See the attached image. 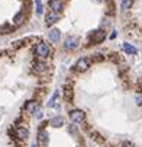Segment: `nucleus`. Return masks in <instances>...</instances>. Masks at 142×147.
I'll use <instances>...</instances> for the list:
<instances>
[{
	"instance_id": "f257e3e1",
	"label": "nucleus",
	"mask_w": 142,
	"mask_h": 147,
	"mask_svg": "<svg viewBox=\"0 0 142 147\" xmlns=\"http://www.w3.org/2000/svg\"><path fill=\"white\" fill-rule=\"evenodd\" d=\"M35 51H36V54H38L39 57H48L49 53H51V48H49V45L45 44V42H39V44L36 45Z\"/></svg>"
},
{
	"instance_id": "f03ea898",
	"label": "nucleus",
	"mask_w": 142,
	"mask_h": 147,
	"mask_svg": "<svg viewBox=\"0 0 142 147\" xmlns=\"http://www.w3.org/2000/svg\"><path fill=\"white\" fill-rule=\"evenodd\" d=\"M84 117H86V114H84L83 111H78V109L70 111V118H71V121L75 122V124L83 122V121H84Z\"/></svg>"
},
{
	"instance_id": "7ed1b4c3",
	"label": "nucleus",
	"mask_w": 142,
	"mask_h": 147,
	"mask_svg": "<svg viewBox=\"0 0 142 147\" xmlns=\"http://www.w3.org/2000/svg\"><path fill=\"white\" fill-rule=\"evenodd\" d=\"M90 67V61L87 60V58H80L77 63H75V70L77 71H86L87 69Z\"/></svg>"
},
{
	"instance_id": "20e7f679",
	"label": "nucleus",
	"mask_w": 142,
	"mask_h": 147,
	"mask_svg": "<svg viewBox=\"0 0 142 147\" xmlns=\"http://www.w3.org/2000/svg\"><path fill=\"white\" fill-rule=\"evenodd\" d=\"M78 38H75V36H68L67 39H65V42H64V47H65V50H75L77 47H78Z\"/></svg>"
},
{
	"instance_id": "39448f33",
	"label": "nucleus",
	"mask_w": 142,
	"mask_h": 147,
	"mask_svg": "<svg viewBox=\"0 0 142 147\" xmlns=\"http://www.w3.org/2000/svg\"><path fill=\"white\" fill-rule=\"evenodd\" d=\"M59 19V15H58V12H49L48 15H47V20H45V24L48 25V26H51V25H54L57 20Z\"/></svg>"
},
{
	"instance_id": "423d86ee",
	"label": "nucleus",
	"mask_w": 142,
	"mask_h": 147,
	"mask_svg": "<svg viewBox=\"0 0 142 147\" xmlns=\"http://www.w3.org/2000/svg\"><path fill=\"white\" fill-rule=\"evenodd\" d=\"M38 143L41 146H47L48 144V133L44 131V130H41L39 134H38Z\"/></svg>"
},
{
	"instance_id": "0eeeda50",
	"label": "nucleus",
	"mask_w": 142,
	"mask_h": 147,
	"mask_svg": "<svg viewBox=\"0 0 142 147\" xmlns=\"http://www.w3.org/2000/svg\"><path fill=\"white\" fill-rule=\"evenodd\" d=\"M49 7L52 9V12H59L63 9V2L61 0H49Z\"/></svg>"
},
{
	"instance_id": "6e6552de",
	"label": "nucleus",
	"mask_w": 142,
	"mask_h": 147,
	"mask_svg": "<svg viewBox=\"0 0 142 147\" xmlns=\"http://www.w3.org/2000/svg\"><path fill=\"white\" fill-rule=\"evenodd\" d=\"M16 136H17V138H20V140H26L28 136H29V131H28L26 128H23V127H19V128L16 130Z\"/></svg>"
},
{
	"instance_id": "1a4fd4ad",
	"label": "nucleus",
	"mask_w": 142,
	"mask_h": 147,
	"mask_svg": "<svg viewBox=\"0 0 142 147\" xmlns=\"http://www.w3.org/2000/svg\"><path fill=\"white\" fill-rule=\"evenodd\" d=\"M48 36H49V39L52 41V42H58L59 36H61V32H59V29H51Z\"/></svg>"
},
{
	"instance_id": "9d476101",
	"label": "nucleus",
	"mask_w": 142,
	"mask_h": 147,
	"mask_svg": "<svg viewBox=\"0 0 142 147\" xmlns=\"http://www.w3.org/2000/svg\"><path fill=\"white\" fill-rule=\"evenodd\" d=\"M105 36H106L105 31H97V32L93 35V42H94V44H100L101 41L105 39Z\"/></svg>"
},
{
	"instance_id": "9b49d317",
	"label": "nucleus",
	"mask_w": 142,
	"mask_h": 147,
	"mask_svg": "<svg viewBox=\"0 0 142 147\" xmlns=\"http://www.w3.org/2000/svg\"><path fill=\"white\" fill-rule=\"evenodd\" d=\"M51 125H52V127H55V128L63 127V125H64V118H63V117H55V118H52V119H51Z\"/></svg>"
},
{
	"instance_id": "f8f14e48",
	"label": "nucleus",
	"mask_w": 142,
	"mask_h": 147,
	"mask_svg": "<svg viewBox=\"0 0 142 147\" xmlns=\"http://www.w3.org/2000/svg\"><path fill=\"white\" fill-rule=\"evenodd\" d=\"M13 22H15V25H22L23 22H25V15L22 13V12H20V13H17L15 18H13Z\"/></svg>"
},
{
	"instance_id": "ddd939ff",
	"label": "nucleus",
	"mask_w": 142,
	"mask_h": 147,
	"mask_svg": "<svg viewBox=\"0 0 142 147\" xmlns=\"http://www.w3.org/2000/svg\"><path fill=\"white\" fill-rule=\"evenodd\" d=\"M123 50H125L128 54H136V48H135V47H132V45H129L128 42H125V44H123Z\"/></svg>"
},
{
	"instance_id": "4468645a",
	"label": "nucleus",
	"mask_w": 142,
	"mask_h": 147,
	"mask_svg": "<svg viewBox=\"0 0 142 147\" xmlns=\"http://www.w3.org/2000/svg\"><path fill=\"white\" fill-rule=\"evenodd\" d=\"M36 108H38V103H36L35 100H32V102H29V103L26 105V109H28L29 112H32V114L36 111Z\"/></svg>"
},
{
	"instance_id": "2eb2a0df",
	"label": "nucleus",
	"mask_w": 142,
	"mask_h": 147,
	"mask_svg": "<svg viewBox=\"0 0 142 147\" xmlns=\"http://www.w3.org/2000/svg\"><path fill=\"white\" fill-rule=\"evenodd\" d=\"M57 99H58V92H55V93H54V96L51 98V100L48 102V107H49V108L55 107V102H57Z\"/></svg>"
},
{
	"instance_id": "dca6fc26",
	"label": "nucleus",
	"mask_w": 142,
	"mask_h": 147,
	"mask_svg": "<svg viewBox=\"0 0 142 147\" xmlns=\"http://www.w3.org/2000/svg\"><path fill=\"white\" fill-rule=\"evenodd\" d=\"M0 32H2V34H7V32H12V26H10V25H7V24H5L3 26H0Z\"/></svg>"
},
{
	"instance_id": "f3484780",
	"label": "nucleus",
	"mask_w": 142,
	"mask_h": 147,
	"mask_svg": "<svg viewBox=\"0 0 142 147\" xmlns=\"http://www.w3.org/2000/svg\"><path fill=\"white\" fill-rule=\"evenodd\" d=\"M131 5H132V0H122V9H123V10L129 9Z\"/></svg>"
},
{
	"instance_id": "a211bd4d",
	"label": "nucleus",
	"mask_w": 142,
	"mask_h": 147,
	"mask_svg": "<svg viewBox=\"0 0 142 147\" xmlns=\"http://www.w3.org/2000/svg\"><path fill=\"white\" fill-rule=\"evenodd\" d=\"M36 13L38 15L42 13V3H41V0H36Z\"/></svg>"
},
{
	"instance_id": "6ab92c4d",
	"label": "nucleus",
	"mask_w": 142,
	"mask_h": 147,
	"mask_svg": "<svg viewBox=\"0 0 142 147\" xmlns=\"http://www.w3.org/2000/svg\"><path fill=\"white\" fill-rule=\"evenodd\" d=\"M73 98V90L71 89H65V100H70Z\"/></svg>"
},
{
	"instance_id": "aec40b11",
	"label": "nucleus",
	"mask_w": 142,
	"mask_h": 147,
	"mask_svg": "<svg viewBox=\"0 0 142 147\" xmlns=\"http://www.w3.org/2000/svg\"><path fill=\"white\" fill-rule=\"evenodd\" d=\"M23 45V41H16V44L13 45L15 48H19V47H22Z\"/></svg>"
},
{
	"instance_id": "412c9836",
	"label": "nucleus",
	"mask_w": 142,
	"mask_h": 147,
	"mask_svg": "<svg viewBox=\"0 0 142 147\" xmlns=\"http://www.w3.org/2000/svg\"><path fill=\"white\" fill-rule=\"evenodd\" d=\"M136 103L138 105H142V98H136Z\"/></svg>"
},
{
	"instance_id": "4be33fe9",
	"label": "nucleus",
	"mask_w": 142,
	"mask_h": 147,
	"mask_svg": "<svg viewBox=\"0 0 142 147\" xmlns=\"http://www.w3.org/2000/svg\"><path fill=\"white\" fill-rule=\"evenodd\" d=\"M32 147H36V146H32Z\"/></svg>"
}]
</instances>
